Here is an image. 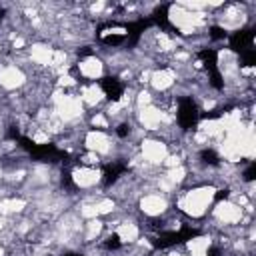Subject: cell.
<instances>
[{"instance_id": "9", "label": "cell", "mask_w": 256, "mask_h": 256, "mask_svg": "<svg viewBox=\"0 0 256 256\" xmlns=\"http://www.w3.org/2000/svg\"><path fill=\"white\" fill-rule=\"evenodd\" d=\"M166 256H190V254H188L186 250H182V248H172Z\"/></svg>"}, {"instance_id": "5", "label": "cell", "mask_w": 256, "mask_h": 256, "mask_svg": "<svg viewBox=\"0 0 256 256\" xmlns=\"http://www.w3.org/2000/svg\"><path fill=\"white\" fill-rule=\"evenodd\" d=\"M72 72H74V76H76L78 80L84 78V80L96 82V80L104 78V74H106V66H104V62H102L100 56H96V54H88V56L80 58V60L74 64Z\"/></svg>"}, {"instance_id": "6", "label": "cell", "mask_w": 256, "mask_h": 256, "mask_svg": "<svg viewBox=\"0 0 256 256\" xmlns=\"http://www.w3.org/2000/svg\"><path fill=\"white\" fill-rule=\"evenodd\" d=\"M178 82V74L168 68V66H156L150 74V82H148V88L154 92V94H166L170 92Z\"/></svg>"}, {"instance_id": "4", "label": "cell", "mask_w": 256, "mask_h": 256, "mask_svg": "<svg viewBox=\"0 0 256 256\" xmlns=\"http://www.w3.org/2000/svg\"><path fill=\"white\" fill-rule=\"evenodd\" d=\"M140 156L150 164V166H156V168H162V162L166 160L168 156V146L166 142H162L160 138L148 134L140 140Z\"/></svg>"}, {"instance_id": "2", "label": "cell", "mask_w": 256, "mask_h": 256, "mask_svg": "<svg viewBox=\"0 0 256 256\" xmlns=\"http://www.w3.org/2000/svg\"><path fill=\"white\" fill-rule=\"evenodd\" d=\"M136 210L142 218H160L172 210V200L160 192H146L138 198Z\"/></svg>"}, {"instance_id": "7", "label": "cell", "mask_w": 256, "mask_h": 256, "mask_svg": "<svg viewBox=\"0 0 256 256\" xmlns=\"http://www.w3.org/2000/svg\"><path fill=\"white\" fill-rule=\"evenodd\" d=\"M78 96H80V100H82V104H84V108H86V112L90 110V108H98L100 104H104L106 102V94H104V90H102V86H100V82H86V84H78Z\"/></svg>"}, {"instance_id": "8", "label": "cell", "mask_w": 256, "mask_h": 256, "mask_svg": "<svg viewBox=\"0 0 256 256\" xmlns=\"http://www.w3.org/2000/svg\"><path fill=\"white\" fill-rule=\"evenodd\" d=\"M212 240H210V234H200V236H192L184 242V250L190 254V256H198V254H208V248H210Z\"/></svg>"}, {"instance_id": "1", "label": "cell", "mask_w": 256, "mask_h": 256, "mask_svg": "<svg viewBox=\"0 0 256 256\" xmlns=\"http://www.w3.org/2000/svg\"><path fill=\"white\" fill-rule=\"evenodd\" d=\"M216 198H218V188L212 184H202V186H194V188H180L176 192L172 204L176 206L174 208L176 212H180L192 220H202V218H206V214Z\"/></svg>"}, {"instance_id": "3", "label": "cell", "mask_w": 256, "mask_h": 256, "mask_svg": "<svg viewBox=\"0 0 256 256\" xmlns=\"http://www.w3.org/2000/svg\"><path fill=\"white\" fill-rule=\"evenodd\" d=\"M102 176H104V172L100 166L90 168V166L76 164L70 170V182L76 190H94L98 184H102Z\"/></svg>"}, {"instance_id": "10", "label": "cell", "mask_w": 256, "mask_h": 256, "mask_svg": "<svg viewBox=\"0 0 256 256\" xmlns=\"http://www.w3.org/2000/svg\"><path fill=\"white\" fill-rule=\"evenodd\" d=\"M0 256H6V248L0 244Z\"/></svg>"}]
</instances>
